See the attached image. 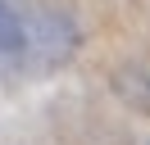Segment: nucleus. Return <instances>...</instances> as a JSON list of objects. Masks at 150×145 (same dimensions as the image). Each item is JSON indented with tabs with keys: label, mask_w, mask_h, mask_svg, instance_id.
<instances>
[{
	"label": "nucleus",
	"mask_w": 150,
	"mask_h": 145,
	"mask_svg": "<svg viewBox=\"0 0 150 145\" xmlns=\"http://www.w3.org/2000/svg\"><path fill=\"white\" fill-rule=\"evenodd\" d=\"M77 45L68 14L41 0H0V86L55 68Z\"/></svg>",
	"instance_id": "f257e3e1"
}]
</instances>
